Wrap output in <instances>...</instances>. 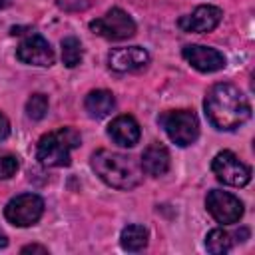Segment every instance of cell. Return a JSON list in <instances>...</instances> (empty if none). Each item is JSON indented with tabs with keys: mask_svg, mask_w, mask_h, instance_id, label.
I'll list each match as a JSON object with an SVG mask.
<instances>
[{
	"mask_svg": "<svg viewBox=\"0 0 255 255\" xmlns=\"http://www.w3.org/2000/svg\"><path fill=\"white\" fill-rule=\"evenodd\" d=\"M203 108L209 124L223 131H231L243 126L251 116V106L245 94L227 82H219L209 88Z\"/></svg>",
	"mask_w": 255,
	"mask_h": 255,
	"instance_id": "cell-1",
	"label": "cell"
},
{
	"mask_svg": "<svg viewBox=\"0 0 255 255\" xmlns=\"http://www.w3.org/2000/svg\"><path fill=\"white\" fill-rule=\"evenodd\" d=\"M92 169L104 183L116 189H133L143 179V169L137 159L110 149H98L92 155Z\"/></svg>",
	"mask_w": 255,
	"mask_h": 255,
	"instance_id": "cell-2",
	"label": "cell"
},
{
	"mask_svg": "<svg viewBox=\"0 0 255 255\" xmlns=\"http://www.w3.org/2000/svg\"><path fill=\"white\" fill-rule=\"evenodd\" d=\"M80 143L82 137L74 128H60L40 137L36 155L46 167H64L70 165V153L80 147Z\"/></svg>",
	"mask_w": 255,
	"mask_h": 255,
	"instance_id": "cell-3",
	"label": "cell"
},
{
	"mask_svg": "<svg viewBox=\"0 0 255 255\" xmlns=\"http://www.w3.org/2000/svg\"><path fill=\"white\" fill-rule=\"evenodd\" d=\"M159 124L161 128L165 129L167 137L179 145V147H185V145H191L197 135H199V122H197V116L189 110H175V112H165L161 114L159 118Z\"/></svg>",
	"mask_w": 255,
	"mask_h": 255,
	"instance_id": "cell-4",
	"label": "cell"
},
{
	"mask_svg": "<svg viewBox=\"0 0 255 255\" xmlns=\"http://www.w3.org/2000/svg\"><path fill=\"white\" fill-rule=\"evenodd\" d=\"M90 30L106 40H128L135 34V22L122 8H112L102 18L92 20Z\"/></svg>",
	"mask_w": 255,
	"mask_h": 255,
	"instance_id": "cell-5",
	"label": "cell"
},
{
	"mask_svg": "<svg viewBox=\"0 0 255 255\" xmlns=\"http://www.w3.org/2000/svg\"><path fill=\"white\" fill-rule=\"evenodd\" d=\"M44 213V201L36 193H22L8 201L4 207L6 219L16 227H30L34 225Z\"/></svg>",
	"mask_w": 255,
	"mask_h": 255,
	"instance_id": "cell-6",
	"label": "cell"
},
{
	"mask_svg": "<svg viewBox=\"0 0 255 255\" xmlns=\"http://www.w3.org/2000/svg\"><path fill=\"white\" fill-rule=\"evenodd\" d=\"M211 169L217 175L219 181L233 185V187H243L251 181V167L245 165L233 151H219L213 161H211Z\"/></svg>",
	"mask_w": 255,
	"mask_h": 255,
	"instance_id": "cell-7",
	"label": "cell"
},
{
	"mask_svg": "<svg viewBox=\"0 0 255 255\" xmlns=\"http://www.w3.org/2000/svg\"><path fill=\"white\" fill-rule=\"evenodd\" d=\"M205 207H207L209 215L217 223H223V225L237 223L243 217V203L235 195L221 191V189L209 191V195L205 199Z\"/></svg>",
	"mask_w": 255,
	"mask_h": 255,
	"instance_id": "cell-8",
	"label": "cell"
},
{
	"mask_svg": "<svg viewBox=\"0 0 255 255\" xmlns=\"http://www.w3.org/2000/svg\"><path fill=\"white\" fill-rule=\"evenodd\" d=\"M16 56L20 62L24 64H30V66H50L54 64V50L50 48L48 40L42 38L40 34H30L26 36L18 50H16Z\"/></svg>",
	"mask_w": 255,
	"mask_h": 255,
	"instance_id": "cell-9",
	"label": "cell"
},
{
	"mask_svg": "<svg viewBox=\"0 0 255 255\" xmlns=\"http://www.w3.org/2000/svg\"><path fill=\"white\" fill-rule=\"evenodd\" d=\"M147 64H149V54H147V50H143L139 46L114 48L108 54V66L114 72H120V74L143 70Z\"/></svg>",
	"mask_w": 255,
	"mask_h": 255,
	"instance_id": "cell-10",
	"label": "cell"
},
{
	"mask_svg": "<svg viewBox=\"0 0 255 255\" xmlns=\"http://www.w3.org/2000/svg\"><path fill=\"white\" fill-rule=\"evenodd\" d=\"M223 18V12L221 8L217 6H211V4H203V6H197L191 14L179 18V28L183 32H197V34H203V32H211Z\"/></svg>",
	"mask_w": 255,
	"mask_h": 255,
	"instance_id": "cell-11",
	"label": "cell"
},
{
	"mask_svg": "<svg viewBox=\"0 0 255 255\" xmlns=\"http://www.w3.org/2000/svg\"><path fill=\"white\" fill-rule=\"evenodd\" d=\"M183 58L187 60V64H191L195 70L199 72H217L225 68V56L215 50V48H207V46H199V44H191L183 48Z\"/></svg>",
	"mask_w": 255,
	"mask_h": 255,
	"instance_id": "cell-12",
	"label": "cell"
},
{
	"mask_svg": "<svg viewBox=\"0 0 255 255\" xmlns=\"http://www.w3.org/2000/svg\"><path fill=\"white\" fill-rule=\"evenodd\" d=\"M108 135L122 147H133L139 141L141 129L131 116H118L108 126Z\"/></svg>",
	"mask_w": 255,
	"mask_h": 255,
	"instance_id": "cell-13",
	"label": "cell"
},
{
	"mask_svg": "<svg viewBox=\"0 0 255 255\" xmlns=\"http://www.w3.org/2000/svg\"><path fill=\"white\" fill-rule=\"evenodd\" d=\"M139 165L147 175H153V177L163 175L169 169V151H167V147L161 145V143L147 145L143 155H141Z\"/></svg>",
	"mask_w": 255,
	"mask_h": 255,
	"instance_id": "cell-14",
	"label": "cell"
},
{
	"mask_svg": "<svg viewBox=\"0 0 255 255\" xmlns=\"http://www.w3.org/2000/svg\"><path fill=\"white\" fill-rule=\"evenodd\" d=\"M84 108H86V112H88L92 118L100 120V118H106V116H110V114L114 112V108H116V98H114V94L108 92V90H94V92H90V94L86 96Z\"/></svg>",
	"mask_w": 255,
	"mask_h": 255,
	"instance_id": "cell-15",
	"label": "cell"
},
{
	"mask_svg": "<svg viewBox=\"0 0 255 255\" xmlns=\"http://www.w3.org/2000/svg\"><path fill=\"white\" fill-rule=\"evenodd\" d=\"M120 243L126 251H139L147 245V229L143 225H128L122 229Z\"/></svg>",
	"mask_w": 255,
	"mask_h": 255,
	"instance_id": "cell-16",
	"label": "cell"
},
{
	"mask_svg": "<svg viewBox=\"0 0 255 255\" xmlns=\"http://www.w3.org/2000/svg\"><path fill=\"white\" fill-rule=\"evenodd\" d=\"M231 245H233L231 235H229L227 231H223V229H211V231L207 233V237H205V247H207V251L213 253V255H223V253H227V251L231 249Z\"/></svg>",
	"mask_w": 255,
	"mask_h": 255,
	"instance_id": "cell-17",
	"label": "cell"
},
{
	"mask_svg": "<svg viewBox=\"0 0 255 255\" xmlns=\"http://www.w3.org/2000/svg\"><path fill=\"white\" fill-rule=\"evenodd\" d=\"M82 44L76 36H68L62 40V60L68 68H76L80 62H82Z\"/></svg>",
	"mask_w": 255,
	"mask_h": 255,
	"instance_id": "cell-18",
	"label": "cell"
},
{
	"mask_svg": "<svg viewBox=\"0 0 255 255\" xmlns=\"http://www.w3.org/2000/svg\"><path fill=\"white\" fill-rule=\"evenodd\" d=\"M48 112V98L44 94H32L26 102V114L30 120H42Z\"/></svg>",
	"mask_w": 255,
	"mask_h": 255,
	"instance_id": "cell-19",
	"label": "cell"
},
{
	"mask_svg": "<svg viewBox=\"0 0 255 255\" xmlns=\"http://www.w3.org/2000/svg\"><path fill=\"white\" fill-rule=\"evenodd\" d=\"M18 171V157L12 153H0V179H8Z\"/></svg>",
	"mask_w": 255,
	"mask_h": 255,
	"instance_id": "cell-20",
	"label": "cell"
},
{
	"mask_svg": "<svg viewBox=\"0 0 255 255\" xmlns=\"http://www.w3.org/2000/svg\"><path fill=\"white\" fill-rule=\"evenodd\" d=\"M8 133H10V124H8L6 116H4V114H0V139L8 137Z\"/></svg>",
	"mask_w": 255,
	"mask_h": 255,
	"instance_id": "cell-21",
	"label": "cell"
},
{
	"mask_svg": "<svg viewBox=\"0 0 255 255\" xmlns=\"http://www.w3.org/2000/svg\"><path fill=\"white\" fill-rule=\"evenodd\" d=\"M22 253H40V255H48V249L42 245H26L22 247Z\"/></svg>",
	"mask_w": 255,
	"mask_h": 255,
	"instance_id": "cell-22",
	"label": "cell"
},
{
	"mask_svg": "<svg viewBox=\"0 0 255 255\" xmlns=\"http://www.w3.org/2000/svg\"><path fill=\"white\" fill-rule=\"evenodd\" d=\"M8 245V237H6V233L0 229V249H4Z\"/></svg>",
	"mask_w": 255,
	"mask_h": 255,
	"instance_id": "cell-23",
	"label": "cell"
},
{
	"mask_svg": "<svg viewBox=\"0 0 255 255\" xmlns=\"http://www.w3.org/2000/svg\"><path fill=\"white\" fill-rule=\"evenodd\" d=\"M10 4H12V0H0V8H6Z\"/></svg>",
	"mask_w": 255,
	"mask_h": 255,
	"instance_id": "cell-24",
	"label": "cell"
}]
</instances>
